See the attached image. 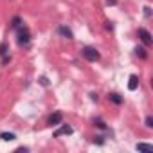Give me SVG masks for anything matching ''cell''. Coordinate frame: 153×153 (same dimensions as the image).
<instances>
[{"instance_id": "13", "label": "cell", "mask_w": 153, "mask_h": 153, "mask_svg": "<svg viewBox=\"0 0 153 153\" xmlns=\"http://www.w3.org/2000/svg\"><path fill=\"white\" fill-rule=\"evenodd\" d=\"M135 52H137V56H139V58H142V59H146V58H148V54H146V51H144L142 47H137V49H135Z\"/></svg>"}, {"instance_id": "8", "label": "cell", "mask_w": 153, "mask_h": 153, "mask_svg": "<svg viewBox=\"0 0 153 153\" xmlns=\"http://www.w3.org/2000/svg\"><path fill=\"white\" fill-rule=\"evenodd\" d=\"M0 139L6 140V142H9V140H15V139H16V135H15V133H11V131H2V133H0Z\"/></svg>"}, {"instance_id": "6", "label": "cell", "mask_w": 153, "mask_h": 153, "mask_svg": "<svg viewBox=\"0 0 153 153\" xmlns=\"http://www.w3.org/2000/svg\"><path fill=\"white\" fill-rule=\"evenodd\" d=\"M58 33H59L61 36H65L67 40H72V38H74V34H72V31H70L68 27H65V25H59V27H58Z\"/></svg>"}, {"instance_id": "3", "label": "cell", "mask_w": 153, "mask_h": 153, "mask_svg": "<svg viewBox=\"0 0 153 153\" xmlns=\"http://www.w3.org/2000/svg\"><path fill=\"white\" fill-rule=\"evenodd\" d=\"M139 38H140V42L146 45V47H149L151 43H153V40H151V34H149V31L148 29H144V27H140L139 29Z\"/></svg>"}, {"instance_id": "12", "label": "cell", "mask_w": 153, "mask_h": 153, "mask_svg": "<svg viewBox=\"0 0 153 153\" xmlns=\"http://www.w3.org/2000/svg\"><path fill=\"white\" fill-rule=\"evenodd\" d=\"M7 49H9V47H7V43H6V42H4V43H0V56H2V58H6V56H7Z\"/></svg>"}, {"instance_id": "4", "label": "cell", "mask_w": 153, "mask_h": 153, "mask_svg": "<svg viewBox=\"0 0 153 153\" xmlns=\"http://www.w3.org/2000/svg\"><path fill=\"white\" fill-rule=\"evenodd\" d=\"M61 121H63L61 112H56V114H52V115L47 119V124H49V126H58V124H61Z\"/></svg>"}, {"instance_id": "15", "label": "cell", "mask_w": 153, "mask_h": 153, "mask_svg": "<svg viewBox=\"0 0 153 153\" xmlns=\"http://www.w3.org/2000/svg\"><path fill=\"white\" fill-rule=\"evenodd\" d=\"M146 126H148V128H151V126H153V119H151L149 115L146 117Z\"/></svg>"}, {"instance_id": "10", "label": "cell", "mask_w": 153, "mask_h": 153, "mask_svg": "<svg viewBox=\"0 0 153 153\" xmlns=\"http://www.w3.org/2000/svg\"><path fill=\"white\" fill-rule=\"evenodd\" d=\"M137 149L139 151H153V146L151 144H146V142H139L137 144Z\"/></svg>"}, {"instance_id": "14", "label": "cell", "mask_w": 153, "mask_h": 153, "mask_svg": "<svg viewBox=\"0 0 153 153\" xmlns=\"http://www.w3.org/2000/svg\"><path fill=\"white\" fill-rule=\"evenodd\" d=\"M94 123H96V126H97V128H101V130H106V124H105L101 119H97V121H94Z\"/></svg>"}, {"instance_id": "16", "label": "cell", "mask_w": 153, "mask_h": 153, "mask_svg": "<svg viewBox=\"0 0 153 153\" xmlns=\"http://www.w3.org/2000/svg\"><path fill=\"white\" fill-rule=\"evenodd\" d=\"M144 15H146V16H151V11H149V6H146V7H144Z\"/></svg>"}, {"instance_id": "7", "label": "cell", "mask_w": 153, "mask_h": 153, "mask_svg": "<svg viewBox=\"0 0 153 153\" xmlns=\"http://www.w3.org/2000/svg\"><path fill=\"white\" fill-rule=\"evenodd\" d=\"M128 88H130V90H137V88H139V78H137V76H130Z\"/></svg>"}, {"instance_id": "2", "label": "cell", "mask_w": 153, "mask_h": 153, "mask_svg": "<svg viewBox=\"0 0 153 153\" xmlns=\"http://www.w3.org/2000/svg\"><path fill=\"white\" fill-rule=\"evenodd\" d=\"M31 33L27 27H18V45H29Z\"/></svg>"}, {"instance_id": "17", "label": "cell", "mask_w": 153, "mask_h": 153, "mask_svg": "<svg viewBox=\"0 0 153 153\" xmlns=\"http://www.w3.org/2000/svg\"><path fill=\"white\" fill-rule=\"evenodd\" d=\"M40 83H42L43 87H47V85H49V81H47V78H42V79H40Z\"/></svg>"}, {"instance_id": "9", "label": "cell", "mask_w": 153, "mask_h": 153, "mask_svg": "<svg viewBox=\"0 0 153 153\" xmlns=\"http://www.w3.org/2000/svg\"><path fill=\"white\" fill-rule=\"evenodd\" d=\"M108 99H110L114 105H123V97H121L119 94H115V92H114V94H110V96H108Z\"/></svg>"}, {"instance_id": "11", "label": "cell", "mask_w": 153, "mask_h": 153, "mask_svg": "<svg viewBox=\"0 0 153 153\" xmlns=\"http://www.w3.org/2000/svg\"><path fill=\"white\" fill-rule=\"evenodd\" d=\"M20 25H22V18H20V16H15V18L11 20V27H13V29H18Z\"/></svg>"}, {"instance_id": "1", "label": "cell", "mask_w": 153, "mask_h": 153, "mask_svg": "<svg viewBox=\"0 0 153 153\" xmlns=\"http://www.w3.org/2000/svg\"><path fill=\"white\" fill-rule=\"evenodd\" d=\"M81 54H83V58H85L87 61H92V63L101 58V54H99V51H97L96 47H85V49L81 51Z\"/></svg>"}, {"instance_id": "5", "label": "cell", "mask_w": 153, "mask_h": 153, "mask_svg": "<svg viewBox=\"0 0 153 153\" xmlns=\"http://www.w3.org/2000/svg\"><path fill=\"white\" fill-rule=\"evenodd\" d=\"M72 131H74V130H72L68 124H63L59 130H56V131H54V137H59V135H70Z\"/></svg>"}, {"instance_id": "18", "label": "cell", "mask_w": 153, "mask_h": 153, "mask_svg": "<svg viewBox=\"0 0 153 153\" xmlns=\"http://www.w3.org/2000/svg\"><path fill=\"white\" fill-rule=\"evenodd\" d=\"M16 151H18V153H20V151H24V153H25V151H29V149H27V148H24V146H22V148H18V149H16Z\"/></svg>"}]
</instances>
